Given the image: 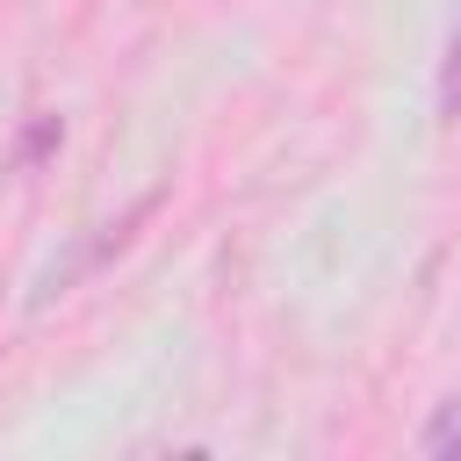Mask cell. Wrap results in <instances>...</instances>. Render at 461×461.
Masks as SVG:
<instances>
[{
  "instance_id": "6da1fadb",
  "label": "cell",
  "mask_w": 461,
  "mask_h": 461,
  "mask_svg": "<svg viewBox=\"0 0 461 461\" xmlns=\"http://www.w3.org/2000/svg\"><path fill=\"white\" fill-rule=\"evenodd\" d=\"M418 454H432V461H454V454H461V396H447V403L432 411V425L418 432Z\"/></svg>"
},
{
  "instance_id": "7a4b0ae2",
  "label": "cell",
  "mask_w": 461,
  "mask_h": 461,
  "mask_svg": "<svg viewBox=\"0 0 461 461\" xmlns=\"http://www.w3.org/2000/svg\"><path fill=\"white\" fill-rule=\"evenodd\" d=\"M439 115H447V122H461V22H454L447 58H439Z\"/></svg>"
}]
</instances>
